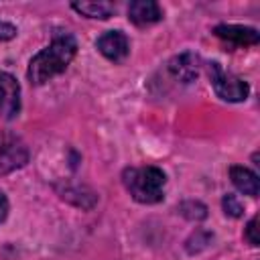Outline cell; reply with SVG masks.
Returning <instances> with one entry per match:
<instances>
[{
    "label": "cell",
    "mask_w": 260,
    "mask_h": 260,
    "mask_svg": "<svg viewBox=\"0 0 260 260\" xmlns=\"http://www.w3.org/2000/svg\"><path fill=\"white\" fill-rule=\"evenodd\" d=\"M244 236H246V240L250 242V246H258V244H260V238H258V215H254V217L248 221Z\"/></svg>",
    "instance_id": "5bb4252c"
},
{
    "label": "cell",
    "mask_w": 260,
    "mask_h": 260,
    "mask_svg": "<svg viewBox=\"0 0 260 260\" xmlns=\"http://www.w3.org/2000/svg\"><path fill=\"white\" fill-rule=\"evenodd\" d=\"M8 209H10V205H8V197L4 195V191H0V223L6 219Z\"/></svg>",
    "instance_id": "2e32d148"
},
{
    "label": "cell",
    "mask_w": 260,
    "mask_h": 260,
    "mask_svg": "<svg viewBox=\"0 0 260 260\" xmlns=\"http://www.w3.org/2000/svg\"><path fill=\"white\" fill-rule=\"evenodd\" d=\"M20 114V85L14 75L0 71V116L14 120Z\"/></svg>",
    "instance_id": "8992f818"
},
{
    "label": "cell",
    "mask_w": 260,
    "mask_h": 260,
    "mask_svg": "<svg viewBox=\"0 0 260 260\" xmlns=\"http://www.w3.org/2000/svg\"><path fill=\"white\" fill-rule=\"evenodd\" d=\"M122 181L126 191L138 203L152 205L165 199L167 175L158 167H130L122 173Z\"/></svg>",
    "instance_id": "7a4b0ae2"
},
{
    "label": "cell",
    "mask_w": 260,
    "mask_h": 260,
    "mask_svg": "<svg viewBox=\"0 0 260 260\" xmlns=\"http://www.w3.org/2000/svg\"><path fill=\"white\" fill-rule=\"evenodd\" d=\"M128 18L136 26H150V24L162 20V10L152 0H134L128 6Z\"/></svg>",
    "instance_id": "9c48e42d"
},
{
    "label": "cell",
    "mask_w": 260,
    "mask_h": 260,
    "mask_svg": "<svg viewBox=\"0 0 260 260\" xmlns=\"http://www.w3.org/2000/svg\"><path fill=\"white\" fill-rule=\"evenodd\" d=\"M77 55V41L71 32H57L53 41L41 49L28 63V81L32 85H43L55 75H61Z\"/></svg>",
    "instance_id": "6da1fadb"
},
{
    "label": "cell",
    "mask_w": 260,
    "mask_h": 260,
    "mask_svg": "<svg viewBox=\"0 0 260 260\" xmlns=\"http://www.w3.org/2000/svg\"><path fill=\"white\" fill-rule=\"evenodd\" d=\"M230 179L234 183V187L244 193V195H250V197H256L258 195V189H260V183H258V175L242 165H234L230 167Z\"/></svg>",
    "instance_id": "30bf717a"
},
{
    "label": "cell",
    "mask_w": 260,
    "mask_h": 260,
    "mask_svg": "<svg viewBox=\"0 0 260 260\" xmlns=\"http://www.w3.org/2000/svg\"><path fill=\"white\" fill-rule=\"evenodd\" d=\"M221 205H223V211H225V215H230V217H242L244 215V205L238 201V197L236 195H223V199H221Z\"/></svg>",
    "instance_id": "4fadbf2b"
},
{
    "label": "cell",
    "mask_w": 260,
    "mask_h": 260,
    "mask_svg": "<svg viewBox=\"0 0 260 260\" xmlns=\"http://www.w3.org/2000/svg\"><path fill=\"white\" fill-rule=\"evenodd\" d=\"M207 69H209L211 87L217 93V98H221L223 102H244L248 98L250 93L248 81L234 75L232 71H225L217 61H211Z\"/></svg>",
    "instance_id": "3957f363"
},
{
    "label": "cell",
    "mask_w": 260,
    "mask_h": 260,
    "mask_svg": "<svg viewBox=\"0 0 260 260\" xmlns=\"http://www.w3.org/2000/svg\"><path fill=\"white\" fill-rule=\"evenodd\" d=\"M71 8L87 18H110L116 12V6L112 2H71Z\"/></svg>",
    "instance_id": "8fae6325"
},
{
    "label": "cell",
    "mask_w": 260,
    "mask_h": 260,
    "mask_svg": "<svg viewBox=\"0 0 260 260\" xmlns=\"http://www.w3.org/2000/svg\"><path fill=\"white\" fill-rule=\"evenodd\" d=\"M213 35L232 47H248L260 41V35L256 28L242 26V24H217L213 28Z\"/></svg>",
    "instance_id": "ba28073f"
},
{
    "label": "cell",
    "mask_w": 260,
    "mask_h": 260,
    "mask_svg": "<svg viewBox=\"0 0 260 260\" xmlns=\"http://www.w3.org/2000/svg\"><path fill=\"white\" fill-rule=\"evenodd\" d=\"M98 51L112 63H122L130 55V41L122 30H106L95 41Z\"/></svg>",
    "instance_id": "5b68a950"
},
{
    "label": "cell",
    "mask_w": 260,
    "mask_h": 260,
    "mask_svg": "<svg viewBox=\"0 0 260 260\" xmlns=\"http://www.w3.org/2000/svg\"><path fill=\"white\" fill-rule=\"evenodd\" d=\"M179 211L187 219H203L207 215V207L203 203H199V201H185V203H181Z\"/></svg>",
    "instance_id": "7c38bea8"
},
{
    "label": "cell",
    "mask_w": 260,
    "mask_h": 260,
    "mask_svg": "<svg viewBox=\"0 0 260 260\" xmlns=\"http://www.w3.org/2000/svg\"><path fill=\"white\" fill-rule=\"evenodd\" d=\"M28 162V146L20 136L8 130H0V177Z\"/></svg>",
    "instance_id": "277c9868"
},
{
    "label": "cell",
    "mask_w": 260,
    "mask_h": 260,
    "mask_svg": "<svg viewBox=\"0 0 260 260\" xmlns=\"http://www.w3.org/2000/svg\"><path fill=\"white\" fill-rule=\"evenodd\" d=\"M18 35V28L12 24V22H6V20H0V43L4 41H10Z\"/></svg>",
    "instance_id": "9a60e30c"
},
{
    "label": "cell",
    "mask_w": 260,
    "mask_h": 260,
    "mask_svg": "<svg viewBox=\"0 0 260 260\" xmlns=\"http://www.w3.org/2000/svg\"><path fill=\"white\" fill-rule=\"evenodd\" d=\"M169 71L177 81L191 83L197 79V75L201 71V57L193 51H183L169 61Z\"/></svg>",
    "instance_id": "52a82bcc"
}]
</instances>
